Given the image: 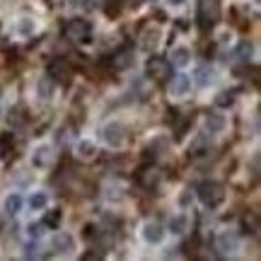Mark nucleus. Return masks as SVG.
Wrapping results in <instances>:
<instances>
[{
  "instance_id": "f257e3e1",
  "label": "nucleus",
  "mask_w": 261,
  "mask_h": 261,
  "mask_svg": "<svg viewBox=\"0 0 261 261\" xmlns=\"http://www.w3.org/2000/svg\"><path fill=\"white\" fill-rule=\"evenodd\" d=\"M220 17V5H218V0H198V5H196V24L201 32H211L215 27V22Z\"/></svg>"
},
{
  "instance_id": "9d476101",
  "label": "nucleus",
  "mask_w": 261,
  "mask_h": 261,
  "mask_svg": "<svg viewBox=\"0 0 261 261\" xmlns=\"http://www.w3.org/2000/svg\"><path fill=\"white\" fill-rule=\"evenodd\" d=\"M143 240L148 244H160L165 240V230H162V225L155 223V220H150V223L143 225Z\"/></svg>"
},
{
  "instance_id": "2eb2a0df",
  "label": "nucleus",
  "mask_w": 261,
  "mask_h": 261,
  "mask_svg": "<svg viewBox=\"0 0 261 261\" xmlns=\"http://www.w3.org/2000/svg\"><path fill=\"white\" fill-rule=\"evenodd\" d=\"M15 152V133H0V158Z\"/></svg>"
},
{
  "instance_id": "ddd939ff",
  "label": "nucleus",
  "mask_w": 261,
  "mask_h": 261,
  "mask_svg": "<svg viewBox=\"0 0 261 261\" xmlns=\"http://www.w3.org/2000/svg\"><path fill=\"white\" fill-rule=\"evenodd\" d=\"M51 145H39L34 150V155H32V165L34 167H48V162H51Z\"/></svg>"
},
{
  "instance_id": "473e14b6",
  "label": "nucleus",
  "mask_w": 261,
  "mask_h": 261,
  "mask_svg": "<svg viewBox=\"0 0 261 261\" xmlns=\"http://www.w3.org/2000/svg\"><path fill=\"white\" fill-rule=\"evenodd\" d=\"M85 240H92V237H97V227L94 225H85Z\"/></svg>"
},
{
  "instance_id": "58836bf2",
  "label": "nucleus",
  "mask_w": 261,
  "mask_h": 261,
  "mask_svg": "<svg viewBox=\"0 0 261 261\" xmlns=\"http://www.w3.org/2000/svg\"><path fill=\"white\" fill-rule=\"evenodd\" d=\"M254 3H256V5H259V0H254Z\"/></svg>"
},
{
  "instance_id": "b1692460",
  "label": "nucleus",
  "mask_w": 261,
  "mask_h": 261,
  "mask_svg": "<svg viewBox=\"0 0 261 261\" xmlns=\"http://www.w3.org/2000/svg\"><path fill=\"white\" fill-rule=\"evenodd\" d=\"M169 230L172 234H181L187 230V215H174L172 220H169Z\"/></svg>"
},
{
  "instance_id": "20e7f679",
  "label": "nucleus",
  "mask_w": 261,
  "mask_h": 261,
  "mask_svg": "<svg viewBox=\"0 0 261 261\" xmlns=\"http://www.w3.org/2000/svg\"><path fill=\"white\" fill-rule=\"evenodd\" d=\"M102 140L109 148H121L123 143H126V128H123L119 121L107 123L102 128Z\"/></svg>"
},
{
  "instance_id": "412c9836",
  "label": "nucleus",
  "mask_w": 261,
  "mask_h": 261,
  "mask_svg": "<svg viewBox=\"0 0 261 261\" xmlns=\"http://www.w3.org/2000/svg\"><path fill=\"white\" fill-rule=\"evenodd\" d=\"M37 92L41 94V99H48V97H51V94H54V80H51V77H41V80H39L37 83Z\"/></svg>"
},
{
  "instance_id": "c9c22d12",
  "label": "nucleus",
  "mask_w": 261,
  "mask_h": 261,
  "mask_svg": "<svg viewBox=\"0 0 261 261\" xmlns=\"http://www.w3.org/2000/svg\"><path fill=\"white\" fill-rule=\"evenodd\" d=\"M189 198H191L189 194H181V205H187V203H189Z\"/></svg>"
},
{
  "instance_id": "a878e982",
  "label": "nucleus",
  "mask_w": 261,
  "mask_h": 261,
  "mask_svg": "<svg viewBox=\"0 0 261 261\" xmlns=\"http://www.w3.org/2000/svg\"><path fill=\"white\" fill-rule=\"evenodd\" d=\"M191 58H189V48H174V54H172V65H187Z\"/></svg>"
},
{
  "instance_id": "c85d7f7f",
  "label": "nucleus",
  "mask_w": 261,
  "mask_h": 261,
  "mask_svg": "<svg viewBox=\"0 0 261 261\" xmlns=\"http://www.w3.org/2000/svg\"><path fill=\"white\" fill-rule=\"evenodd\" d=\"M232 102H234V94L232 92H220L218 97H215V104H218V107H223V109L232 107Z\"/></svg>"
},
{
  "instance_id": "2f4dec72",
  "label": "nucleus",
  "mask_w": 261,
  "mask_h": 261,
  "mask_svg": "<svg viewBox=\"0 0 261 261\" xmlns=\"http://www.w3.org/2000/svg\"><path fill=\"white\" fill-rule=\"evenodd\" d=\"M203 148H205V136H198L194 143V148L189 150V152H191V155H203Z\"/></svg>"
},
{
  "instance_id": "6ab92c4d",
  "label": "nucleus",
  "mask_w": 261,
  "mask_h": 261,
  "mask_svg": "<svg viewBox=\"0 0 261 261\" xmlns=\"http://www.w3.org/2000/svg\"><path fill=\"white\" fill-rule=\"evenodd\" d=\"M160 44V32L155 27L152 29H145V34H143V48L145 51H152V48Z\"/></svg>"
},
{
  "instance_id": "393cba45",
  "label": "nucleus",
  "mask_w": 261,
  "mask_h": 261,
  "mask_svg": "<svg viewBox=\"0 0 261 261\" xmlns=\"http://www.w3.org/2000/svg\"><path fill=\"white\" fill-rule=\"evenodd\" d=\"M249 56H252V44H249V41H242L240 46L234 48V58H237V61H244V63H247Z\"/></svg>"
},
{
  "instance_id": "39448f33",
  "label": "nucleus",
  "mask_w": 261,
  "mask_h": 261,
  "mask_svg": "<svg viewBox=\"0 0 261 261\" xmlns=\"http://www.w3.org/2000/svg\"><path fill=\"white\" fill-rule=\"evenodd\" d=\"M145 73L150 77H155V80H167L169 75H172V63L165 56H152L145 63Z\"/></svg>"
},
{
  "instance_id": "423d86ee",
  "label": "nucleus",
  "mask_w": 261,
  "mask_h": 261,
  "mask_svg": "<svg viewBox=\"0 0 261 261\" xmlns=\"http://www.w3.org/2000/svg\"><path fill=\"white\" fill-rule=\"evenodd\" d=\"M70 75H73V70H70V65L65 63V61H54V63H48V77H51L54 83L68 87V85H70Z\"/></svg>"
},
{
  "instance_id": "f03ea898",
  "label": "nucleus",
  "mask_w": 261,
  "mask_h": 261,
  "mask_svg": "<svg viewBox=\"0 0 261 261\" xmlns=\"http://www.w3.org/2000/svg\"><path fill=\"white\" fill-rule=\"evenodd\" d=\"M198 198L205 208H218L225 201V187L218 181H203L198 187Z\"/></svg>"
},
{
  "instance_id": "aec40b11",
  "label": "nucleus",
  "mask_w": 261,
  "mask_h": 261,
  "mask_svg": "<svg viewBox=\"0 0 261 261\" xmlns=\"http://www.w3.org/2000/svg\"><path fill=\"white\" fill-rule=\"evenodd\" d=\"M61 220H63V213H61V211H46V215H44V227H51V230H56L58 225H61Z\"/></svg>"
},
{
  "instance_id": "0eeeda50",
  "label": "nucleus",
  "mask_w": 261,
  "mask_h": 261,
  "mask_svg": "<svg viewBox=\"0 0 261 261\" xmlns=\"http://www.w3.org/2000/svg\"><path fill=\"white\" fill-rule=\"evenodd\" d=\"M133 58H136V56H133V48L123 46V48H119L112 58H109V65H112L114 70H126V68H130V65H133Z\"/></svg>"
},
{
  "instance_id": "4be33fe9",
  "label": "nucleus",
  "mask_w": 261,
  "mask_h": 261,
  "mask_svg": "<svg viewBox=\"0 0 261 261\" xmlns=\"http://www.w3.org/2000/svg\"><path fill=\"white\" fill-rule=\"evenodd\" d=\"M123 3H126V0H104V12H107L109 17H119L123 10Z\"/></svg>"
},
{
  "instance_id": "f3484780",
  "label": "nucleus",
  "mask_w": 261,
  "mask_h": 261,
  "mask_svg": "<svg viewBox=\"0 0 261 261\" xmlns=\"http://www.w3.org/2000/svg\"><path fill=\"white\" fill-rule=\"evenodd\" d=\"M205 128L211 130V133H220L225 128V119L220 114H208L205 116Z\"/></svg>"
},
{
  "instance_id": "7c9ffc66",
  "label": "nucleus",
  "mask_w": 261,
  "mask_h": 261,
  "mask_svg": "<svg viewBox=\"0 0 261 261\" xmlns=\"http://www.w3.org/2000/svg\"><path fill=\"white\" fill-rule=\"evenodd\" d=\"M22 254H24V259H39V256H41V252H39V244H27Z\"/></svg>"
},
{
  "instance_id": "c756f323",
  "label": "nucleus",
  "mask_w": 261,
  "mask_h": 261,
  "mask_svg": "<svg viewBox=\"0 0 261 261\" xmlns=\"http://www.w3.org/2000/svg\"><path fill=\"white\" fill-rule=\"evenodd\" d=\"M17 32L19 34H32V32H34V22H32L29 17H22L17 22Z\"/></svg>"
},
{
  "instance_id": "9b49d317",
  "label": "nucleus",
  "mask_w": 261,
  "mask_h": 261,
  "mask_svg": "<svg viewBox=\"0 0 261 261\" xmlns=\"http://www.w3.org/2000/svg\"><path fill=\"white\" fill-rule=\"evenodd\" d=\"M191 90V77L187 73H179L172 77V85H169V92L174 97H184V94Z\"/></svg>"
},
{
  "instance_id": "7ed1b4c3",
  "label": "nucleus",
  "mask_w": 261,
  "mask_h": 261,
  "mask_svg": "<svg viewBox=\"0 0 261 261\" xmlns=\"http://www.w3.org/2000/svg\"><path fill=\"white\" fill-rule=\"evenodd\" d=\"M65 37L77 41V44H90L92 41V24L87 19L75 17L65 24Z\"/></svg>"
},
{
  "instance_id": "4c0bfd02",
  "label": "nucleus",
  "mask_w": 261,
  "mask_h": 261,
  "mask_svg": "<svg viewBox=\"0 0 261 261\" xmlns=\"http://www.w3.org/2000/svg\"><path fill=\"white\" fill-rule=\"evenodd\" d=\"M0 119H3V109H0Z\"/></svg>"
},
{
  "instance_id": "4468645a",
  "label": "nucleus",
  "mask_w": 261,
  "mask_h": 261,
  "mask_svg": "<svg viewBox=\"0 0 261 261\" xmlns=\"http://www.w3.org/2000/svg\"><path fill=\"white\" fill-rule=\"evenodd\" d=\"M242 232L244 234H259V215L244 213L242 215Z\"/></svg>"
},
{
  "instance_id": "a211bd4d",
  "label": "nucleus",
  "mask_w": 261,
  "mask_h": 261,
  "mask_svg": "<svg viewBox=\"0 0 261 261\" xmlns=\"http://www.w3.org/2000/svg\"><path fill=\"white\" fill-rule=\"evenodd\" d=\"M48 205V196L44 191H34V194L29 196V208L32 211H44Z\"/></svg>"
},
{
  "instance_id": "bb28decb",
  "label": "nucleus",
  "mask_w": 261,
  "mask_h": 261,
  "mask_svg": "<svg viewBox=\"0 0 261 261\" xmlns=\"http://www.w3.org/2000/svg\"><path fill=\"white\" fill-rule=\"evenodd\" d=\"M77 152H80V158H94L97 148H94L92 140H80L77 143Z\"/></svg>"
},
{
  "instance_id": "dca6fc26",
  "label": "nucleus",
  "mask_w": 261,
  "mask_h": 261,
  "mask_svg": "<svg viewBox=\"0 0 261 261\" xmlns=\"http://www.w3.org/2000/svg\"><path fill=\"white\" fill-rule=\"evenodd\" d=\"M22 211V196L19 194H10L5 198V213L8 215H17Z\"/></svg>"
},
{
  "instance_id": "1a4fd4ad",
  "label": "nucleus",
  "mask_w": 261,
  "mask_h": 261,
  "mask_svg": "<svg viewBox=\"0 0 261 261\" xmlns=\"http://www.w3.org/2000/svg\"><path fill=\"white\" fill-rule=\"evenodd\" d=\"M136 179H138L145 189H155L160 181V172L155 167H150V165H143V167L136 172Z\"/></svg>"
},
{
  "instance_id": "cd10ccee",
  "label": "nucleus",
  "mask_w": 261,
  "mask_h": 261,
  "mask_svg": "<svg viewBox=\"0 0 261 261\" xmlns=\"http://www.w3.org/2000/svg\"><path fill=\"white\" fill-rule=\"evenodd\" d=\"M8 121L12 123V126H24V121H27V116H24V112H22V109H17V107H15V109L10 112Z\"/></svg>"
},
{
  "instance_id": "f8f14e48",
  "label": "nucleus",
  "mask_w": 261,
  "mask_h": 261,
  "mask_svg": "<svg viewBox=\"0 0 261 261\" xmlns=\"http://www.w3.org/2000/svg\"><path fill=\"white\" fill-rule=\"evenodd\" d=\"M194 80L201 87H208V85L215 80V70L211 68L208 63H201V65H196V70H194Z\"/></svg>"
},
{
  "instance_id": "6e6552de",
  "label": "nucleus",
  "mask_w": 261,
  "mask_h": 261,
  "mask_svg": "<svg viewBox=\"0 0 261 261\" xmlns=\"http://www.w3.org/2000/svg\"><path fill=\"white\" fill-rule=\"evenodd\" d=\"M215 247L220 249V254H234L240 249V237L234 232H230V230H225V232L218 234V244Z\"/></svg>"
},
{
  "instance_id": "5701e85b",
  "label": "nucleus",
  "mask_w": 261,
  "mask_h": 261,
  "mask_svg": "<svg viewBox=\"0 0 261 261\" xmlns=\"http://www.w3.org/2000/svg\"><path fill=\"white\" fill-rule=\"evenodd\" d=\"M54 247L58 252H70L73 249V237L70 234H56L54 237Z\"/></svg>"
},
{
  "instance_id": "72a5a7b5",
  "label": "nucleus",
  "mask_w": 261,
  "mask_h": 261,
  "mask_svg": "<svg viewBox=\"0 0 261 261\" xmlns=\"http://www.w3.org/2000/svg\"><path fill=\"white\" fill-rule=\"evenodd\" d=\"M41 227H44V225H29V234H32V237H39V234H41Z\"/></svg>"
},
{
  "instance_id": "e433bc0d",
  "label": "nucleus",
  "mask_w": 261,
  "mask_h": 261,
  "mask_svg": "<svg viewBox=\"0 0 261 261\" xmlns=\"http://www.w3.org/2000/svg\"><path fill=\"white\" fill-rule=\"evenodd\" d=\"M169 5H181V3H184V0H167Z\"/></svg>"
},
{
  "instance_id": "f704fd0d",
  "label": "nucleus",
  "mask_w": 261,
  "mask_h": 261,
  "mask_svg": "<svg viewBox=\"0 0 261 261\" xmlns=\"http://www.w3.org/2000/svg\"><path fill=\"white\" fill-rule=\"evenodd\" d=\"M85 5H87L90 10H94V8H99V5H102V0H85Z\"/></svg>"
}]
</instances>
